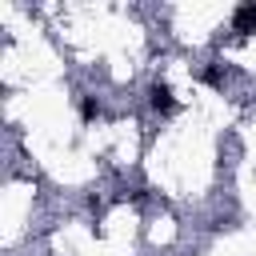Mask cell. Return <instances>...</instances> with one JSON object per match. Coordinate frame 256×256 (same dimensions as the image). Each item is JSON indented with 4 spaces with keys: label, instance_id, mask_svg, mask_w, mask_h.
<instances>
[{
    "label": "cell",
    "instance_id": "cell-1",
    "mask_svg": "<svg viewBox=\"0 0 256 256\" xmlns=\"http://www.w3.org/2000/svg\"><path fill=\"white\" fill-rule=\"evenodd\" d=\"M148 104H152V112H160V116H168V112L176 108V96H172V84H168V80H152V84H148Z\"/></svg>",
    "mask_w": 256,
    "mask_h": 256
},
{
    "label": "cell",
    "instance_id": "cell-2",
    "mask_svg": "<svg viewBox=\"0 0 256 256\" xmlns=\"http://www.w3.org/2000/svg\"><path fill=\"white\" fill-rule=\"evenodd\" d=\"M232 32H236V36H256V0L236 4V12H232Z\"/></svg>",
    "mask_w": 256,
    "mask_h": 256
},
{
    "label": "cell",
    "instance_id": "cell-3",
    "mask_svg": "<svg viewBox=\"0 0 256 256\" xmlns=\"http://www.w3.org/2000/svg\"><path fill=\"white\" fill-rule=\"evenodd\" d=\"M100 116V100L96 96H80V120H96Z\"/></svg>",
    "mask_w": 256,
    "mask_h": 256
},
{
    "label": "cell",
    "instance_id": "cell-4",
    "mask_svg": "<svg viewBox=\"0 0 256 256\" xmlns=\"http://www.w3.org/2000/svg\"><path fill=\"white\" fill-rule=\"evenodd\" d=\"M224 80V72H220V60H212L208 68H204V84H220Z\"/></svg>",
    "mask_w": 256,
    "mask_h": 256
}]
</instances>
